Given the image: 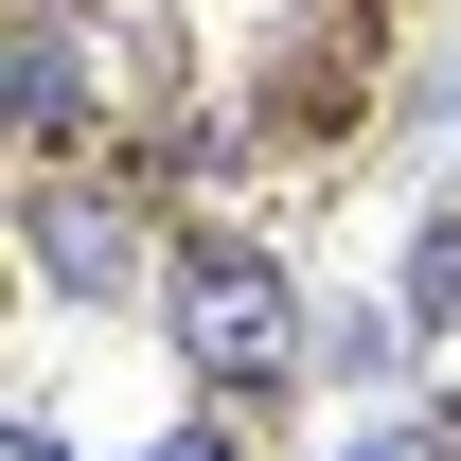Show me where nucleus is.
<instances>
[{
    "label": "nucleus",
    "mask_w": 461,
    "mask_h": 461,
    "mask_svg": "<svg viewBox=\"0 0 461 461\" xmlns=\"http://www.w3.org/2000/svg\"><path fill=\"white\" fill-rule=\"evenodd\" d=\"M0 461H71V444H54V426H36V408H18V426H0Z\"/></svg>",
    "instance_id": "423d86ee"
},
{
    "label": "nucleus",
    "mask_w": 461,
    "mask_h": 461,
    "mask_svg": "<svg viewBox=\"0 0 461 461\" xmlns=\"http://www.w3.org/2000/svg\"><path fill=\"white\" fill-rule=\"evenodd\" d=\"M160 320H177V355H195L213 391H267V373H302V338H320V320H302V285L249 249V230H195V249H177Z\"/></svg>",
    "instance_id": "f257e3e1"
},
{
    "label": "nucleus",
    "mask_w": 461,
    "mask_h": 461,
    "mask_svg": "<svg viewBox=\"0 0 461 461\" xmlns=\"http://www.w3.org/2000/svg\"><path fill=\"white\" fill-rule=\"evenodd\" d=\"M355 461H461V444H426V426H373V444H355Z\"/></svg>",
    "instance_id": "39448f33"
},
{
    "label": "nucleus",
    "mask_w": 461,
    "mask_h": 461,
    "mask_svg": "<svg viewBox=\"0 0 461 461\" xmlns=\"http://www.w3.org/2000/svg\"><path fill=\"white\" fill-rule=\"evenodd\" d=\"M391 302H408V320H461V213H426V230H408V267H391Z\"/></svg>",
    "instance_id": "7ed1b4c3"
},
{
    "label": "nucleus",
    "mask_w": 461,
    "mask_h": 461,
    "mask_svg": "<svg viewBox=\"0 0 461 461\" xmlns=\"http://www.w3.org/2000/svg\"><path fill=\"white\" fill-rule=\"evenodd\" d=\"M142 461H230V426H160V444H142Z\"/></svg>",
    "instance_id": "20e7f679"
},
{
    "label": "nucleus",
    "mask_w": 461,
    "mask_h": 461,
    "mask_svg": "<svg viewBox=\"0 0 461 461\" xmlns=\"http://www.w3.org/2000/svg\"><path fill=\"white\" fill-rule=\"evenodd\" d=\"M36 267H54V302H142V249H124V213H89V195L36 213Z\"/></svg>",
    "instance_id": "f03ea898"
}]
</instances>
